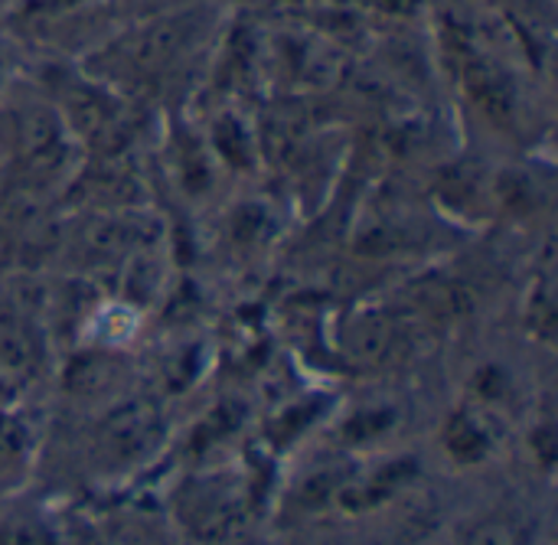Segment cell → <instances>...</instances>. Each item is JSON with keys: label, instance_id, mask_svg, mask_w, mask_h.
I'll use <instances>...</instances> for the list:
<instances>
[{"label": "cell", "instance_id": "obj_1", "mask_svg": "<svg viewBox=\"0 0 558 545\" xmlns=\"http://www.w3.org/2000/svg\"><path fill=\"white\" fill-rule=\"evenodd\" d=\"M157 428H160V425H157L154 409H147V405H128V409L114 412V415L105 422V428H101V445H105L114 458L131 461V458H141V455L154 445Z\"/></svg>", "mask_w": 558, "mask_h": 545}, {"label": "cell", "instance_id": "obj_2", "mask_svg": "<svg viewBox=\"0 0 558 545\" xmlns=\"http://www.w3.org/2000/svg\"><path fill=\"white\" fill-rule=\"evenodd\" d=\"M468 545H530V526L517 520H490L468 536Z\"/></svg>", "mask_w": 558, "mask_h": 545}, {"label": "cell", "instance_id": "obj_3", "mask_svg": "<svg viewBox=\"0 0 558 545\" xmlns=\"http://www.w3.org/2000/svg\"><path fill=\"white\" fill-rule=\"evenodd\" d=\"M484 435H481V428H474L471 422H464V419H458V422H451V428H448V451L454 455V458H461V461H477L481 455H484Z\"/></svg>", "mask_w": 558, "mask_h": 545}, {"label": "cell", "instance_id": "obj_4", "mask_svg": "<svg viewBox=\"0 0 558 545\" xmlns=\"http://www.w3.org/2000/svg\"><path fill=\"white\" fill-rule=\"evenodd\" d=\"M23 451H26V432H23V425L3 419L0 422V471L13 468L23 458Z\"/></svg>", "mask_w": 558, "mask_h": 545}, {"label": "cell", "instance_id": "obj_5", "mask_svg": "<svg viewBox=\"0 0 558 545\" xmlns=\"http://www.w3.org/2000/svg\"><path fill=\"white\" fill-rule=\"evenodd\" d=\"M386 425H389V419H386V415H360V419H353V425H347V438L360 441V438L376 435V432H379V428H386Z\"/></svg>", "mask_w": 558, "mask_h": 545}, {"label": "cell", "instance_id": "obj_6", "mask_svg": "<svg viewBox=\"0 0 558 545\" xmlns=\"http://www.w3.org/2000/svg\"><path fill=\"white\" fill-rule=\"evenodd\" d=\"M0 545H49L43 540V533L33 530H7L0 533Z\"/></svg>", "mask_w": 558, "mask_h": 545}]
</instances>
